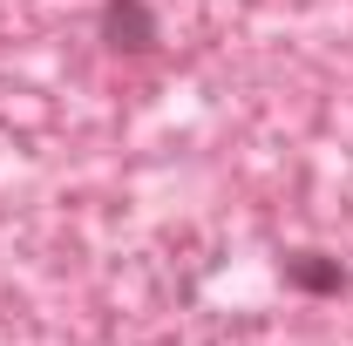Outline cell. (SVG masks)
Masks as SVG:
<instances>
[{
  "label": "cell",
  "mask_w": 353,
  "mask_h": 346,
  "mask_svg": "<svg viewBox=\"0 0 353 346\" xmlns=\"http://www.w3.org/2000/svg\"><path fill=\"white\" fill-rule=\"evenodd\" d=\"M95 34H102V48H109V54H150V48L163 41V28H157L150 0H102Z\"/></svg>",
  "instance_id": "cell-1"
},
{
  "label": "cell",
  "mask_w": 353,
  "mask_h": 346,
  "mask_svg": "<svg viewBox=\"0 0 353 346\" xmlns=\"http://www.w3.org/2000/svg\"><path fill=\"white\" fill-rule=\"evenodd\" d=\"M285 285L292 292H306V299H333V292H347V265L326 258V252H285Z\"/></svg>",
  "instance_id": "cell-2"
}]
</instances>
